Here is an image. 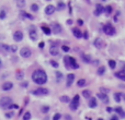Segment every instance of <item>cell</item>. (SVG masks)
Segmentation results:
<instances>
[{"label":"cell","mask_w":125,"mask_h":120,"mask_svg":"<svg viewBox=\"0 0 125 120\" xmlns=\"http://www.w3.org/2000/svg\"><path fill=\"white\" fill-rule=\"evenodd\" d=\"M74 80H75V74L74 73H69V74L67 75V83H66V85L70 86L71 84H72V82H74Z\"/></svg>","instance_id":"obj_14"},{"label":"cell","mask_w":125,"mask_h":120,"mask_svg":"<svg viewBox=\"0 0 125 120\" xmlns=\"http://www.w3.org/2000/svg\"><path fill=\"white\" fill-rule=\"evenodd\" d=\"M67 24H68V25L72 24V20H68V21H67Z\"/></svg>","instance_id":"obj_52"},{"label":"cell","mask_w":125,"mask_h":120,"mask_svg":"<svg viewBox=\"0 0 125 120\" xmlns=\"http://www.w3.org/2000/svg\"><path fill=\"white\" fill-rule=\"evenodd\" d=\"M98 98H100V99L102 100L103 103H108V102H109V97H108V95L102 94V93H99V94H98Z\"/></svg>","instance_id":"obj_19"},{"label":"cell","mask_w":125,"mask_h":120,"mask_svg":"<svg viewBox=\"0 0 125 120\" xmlns=\"http://www.w3.org/2000/svg\"><path fill=\"white\" fill-rule=\"evenodd\" d=\"M64 8H65V3L62 2V1H58V2H57V9H58L59 11H62Z\"/></svg>","instance_id":"obj_29"},{"label":"cell","mask_w":125,"mask_h":120,"mask_svg":"<svg viewBox=\"0 0 125 120\" xmlns=\"http://www.w3.org/2000/svg\"><path fill=\"white\" fill-rule=\"evenodd\" d=\"M0 67H1V60H0Z\"/></svg>","instance_id":"obj_57"},{"label":"cell","mask_w":125,"mask_h":120,"mask_svg":"<svg viewBox=\"0 0 125 120\" xmlns=\"http://www.w3.org/2000/svg\"><path fill=\"white\" fill-rule=\"evenodd\" d=\"M49 52H51V55H53V56H58V48H57L56 46H52L51 48H49Z\"/></svg>","instance_id":"obj_21"},{"label":"cell","mask_w":125,"mask_h":120,"mask_svg":"<svg viewBox=\"0 0 125 120\" xmlns=\"http://www.w3.org/2000/svg\"><path fill=\"white\" fill-rule=\"evenodd\" d=\"M83 37L88 38V32H85V33H83Z\"/></svg>","instance_id":"obj_50"},{"label":"cell","mask_w":125,"mask_h":120,"mask_svg":"<svg viewBox=\"0 0 125 120\" xmlns=\"http://www.w3.org/2000/svg\"><path fill=\"white\" fill-rule=\"evenodd\" d=\"M38 47H40V48H43V47H44V43H43V42H41V43L38 44Z\"/></svg>","instance_id":"obj_49"},{"label":"cell","mask_w":125,"mask_h":120,"mask_svg":"<svg viewBox=\"0 0 125 120\" xmlns=\"http://www.w3.org/2000/svg\"><path fill=\"white\" fill-rule=\"evenodd\" d=\"M0 50L3 52H10L11 50H10V46L7 45V44H0Z\"/></svg>","instance_id":"obj_17"},{"label":"cell","mask_w":125,"mask_h":120,"mask_svg":"<svg viewBox=\"0 0 125 120\" xmlns=\"http://www.w3.org/2000/svg\"><path fill=\"white\" fill-rule=\"evenodd\" d=\"M121 96H123V97H124V99H125V94H121Z\"/></svg>","instance_id":"obj_55"},{"label":"cell","mask_w":125,"mask_h":120,"mask_svg":"<svg viewBox=\"0 0 125 120\" xmlns=\"http://www.w3.org/2000/svg\"><path fill=\"white\" fill-rule=\"evenodd\" d=\"M82 95H83V97H86V98H90L91 97V92L89 91V90H85V91L82 92Z\"/></svg>","instance_id":"obj_28"},{"label":"cell","mask_w":125,"mask_h":120,"mask_svg":"<svg viewBox=\"0 0 125 120\" xmlns=\"http://www.w3.org/2000/svg\"><path fill=\"white\" fill-rule=\"evenodd\" d=\"M10 50H11L12 52H15L18 50V47L15 45H10Z\"/></svg>","instance_id":"obj_40"},{"label":"cell","mask_w":125,"mask_h":120,"mask_svg":"<svg viewBox=\"0 0 125 120\" xmlns=\"http://www.w3.org/2000/svg\"><path fill=\"white\" fill-rule=\"evenodd\" d=\"M78 24H79V25H82V24H83V21H82V20H78Z\"/></svg>","instance_id":"obj_51"},{"label":"cell","mask_w":125,"mask_h":120,"mask_svg":"<svg viewBox=\"0 0 125 120\" xmlns=\"http://www.w3.org/2000/svg\"><path fill=\"white\" fill-rule=\"evenodd\" d=\"M114 99L116 103H120L121 102V94L120 93H114Z\"/></svg>","instance_id":"obj_30"},{"label":"cell","mask_w":125,"mask_h":120,"mask_svg":"<svg viewBox=\"0 0 125 120\" xmlns=\"http://www.w3.org/2000/svg\"><path fill=\"white\" fill-rule=\"evenodd\" d=\"M31 10L32 11H34V12L38 11V6H37L36 3H33V4L31 6Z\"/></svg>","instance_id":"obj_37"},{"label":"cell","mask_w":125,"mask_h":120,"mask_svg":"<svg viewBox=\"0 0 125 120\" xmlns=\"http://www.w3.org/2000/svg\"><path fill=\"white\" fill-rule=\"evenodd\" d=\"M13 39L15 42H21L23 39V33L21 31H15L13 33Z\"/></svg>","instance_id":"obj_8"},{"label":"cell","mask_w":125,"mask_h":120,"mask_svg":"<svg viewBox=\"0 0 125 120\" xmlns=\"http://www.w3.org/2000/svg\"><path fill=\"white\" fill-rule=\"evenodd\" d=\"M23 77H24L23 72H18L17 74H15V77H17L19 81H22V80H23Z\"/></svg>","instance_id":"obj_32"},{"label":"cell","mask_w":125,"mask_h":120,"mask_svg":"<svg viewBox=\"0 0 125 120\" xmlns=\"http://www.w3.org/2000/svg\"><path fill=\"white\" fill-rule=\"evenodd\" d=\"M53 32H54V34H59L60 32H62V26H60V24L55 23L54 25H53Z\"/></svg>","instance_id":"obj_16"},{"label":"cell","mask_w":125,"mask_h":120,"mask_svg":"<svg viewBox=\"0 0 125 120\" xmlns=\"http://www.w3.org/2000/svg\"><path fill=\"white\" fill-rule=\"evenodd\" d=\"M17 6L20 7V8H23V7L25 6V1L24 0H20V1H17Z\"/></svg>","instance_id":"obj_35"},{"label":"cell","mask_w":125,"mask_h":120,"mask_svg":"<svg viewBox=\"0 0 125 120\" xmlns=\"http://www.w3.org/2000/svg\"><path fill=\"white\" fill-rule=\"evenodd\" d=\"M66 119H67V120H71V119H70V117H69L68 115H66Z\"/></svg>","instance_id":"obj_53"},{"label":"cell","mask_w":125,"mask_h":120,"mask_svg":"<svg viewBox=\"0 0 125 120\" xmlns=\"http://www.w3.org/2000/svg\"><path fill=\"white\" fill-rule=\"evenodd\" d=\"M81 58H82V60H83V61H85L86 63H90V61H91V58H90V56H89V55L82 54V55H81Z\"/></svg>","instance_id":"obj_24"},{"label":"cell","mask_w":125,"mask_h":120,"mask_svg":"<svg viewBox=\"0 0 125 120\" xmlns=\"http://www.w3.org/2000/svg\"><path fill=\"white\" fill-rule=\"evenodd\" d=\"M94 46H96V47H97V48H103V47H104L105 46V44H104V42H103L102 39H101V38H99L98 37L97 39L94 40Z\"/></svg>","instance_id":"obj_10"},{"label":"cell","mask_w":125,"mask_h":120,"mask_svg":"<svg viewBox=\"0 0 125 120\" xmlns=\"http://www.w3.org/2000/svg\"><path fill=\"white\" fill-rule=\"evenodd\" d=\"M42 31H43V33H44V34H46V35H49L52 33L51 29H49V27H47V26H42Z\"/></svg>","instance_id":"obj_25"},{"label":"cell","mask_w":125,"mask_h":120,"mask_svg":"<svg viewBox=\"0 0 125 120\" xmlns=\"http://www.w3.org/2000/svg\"><path fill=\"white\" fill-rule=\"evenodd\" d=\"M78 107H79V95H76V96L72 98V100H71L70 107H69V108H70L71 110H77Z\"/></svg>","instance_id":"obj_4"},{"label":"cell","mask_w":125,"mask_h":120,"mask_svg":"<svg viewBox=\"0 0 125 120\" xmlns=\"http://www.w3.org/2000/svg\"><path fill=\"white\" fill-rule=\"evenodd\" d=\"M105 72V67H100L99 69H98V74L99 75H103Z\"/></svg>","instance_id":"obj_31"},{"label":"cell","mask_w":125,"mask_h":120,"mask_svg":"<svg viewBox=\"0 0 125 120\" xmlns=\"http://www.w3.org/2000/svg\"><path fill=\"white\" fill-rule=\"evenodd\" d=\"M115 77L121 79L122 81H125V72L124 71H120V72H116L115 73Z\"/></svg>","instance_id":"obj_22"},{"label":"cell","mask_w":125,"mask_h":120,"mask_svg":"<svg viewBox=\"0 0 125 120\" xmlns=\"http://www.w3.org/2000/svg\"><path fill=\"white\" fill-rule=\"evenodd\" d=\"M121 117H122V118H125V111H124V112H123V114H122V115H121Z\"/></svg>","instance_id":"obj_54"},{"label":"cell","mask_w":125,"mask_h":120,"mask_svg":"<svg viewBox=\"0 0 125 120\" xmlns=\"http://www.w3.org/2000/svg\"><path fill=\"white\" fill-rule=\"evenodd\" d=\"M32 80L38 85H43V84H45L47 82V74L43 70H35L32 73Z\"/></svg>","instance_id":"obj_1"},{"label":"cell","mask_w":125,"mask_h":120,"mask_svg":"<svg viewBox=\"0 0 125 120\" xmlns=\"http://www.w3.org/2000/svg\"><path fill=\"white\" fill-rule=\"evenodd\" d=\"M11 104H12V98L11 97L6 96V97H2L1 99H0V107H1L2 109L9 108V107L11 106Z\"/></svg>","instance_id":"obj_2"},{"label":"cell","mask_w":125,"mask_h":120,"mask_svg":"<svg viewBox=\"0 0 125 120\" xmlns=\"http://www.w3.org/2000/svg\"><path fill=\"white\" fill-rule=\"evenodd\" d=\"M109 66H110V68L111 69H115V67H116V62H115L114 60H109Z\"/></svg>","instance_id":"obj_33"},{"label":"cell","mask_w":125,"mask_h":120,"mask_svg":"<svg viewBox=\"0 0 125 120\" xmlns=\"http://www.w3.org/2000/svg\"><path fill=\"white\" fill-rule=\"evenodd\" d=\"M69 64L71 66V68H74V69H78L79 68V64L77 63L76 59L72 57H69Z\"/></svg>","instance_id":"obj_15"},{"label":"cell","mask_w":125,"mask_h":120,"mask_svg":"<svg viewBox=\"0 0 125 120\" xmlns=\"http://www.w3.org/2000/svg\"><path fill=\"white\" fill-rule=\"evenodd\" d=\"M62 49L64 50L65 52H68L69 50H70V48H69L68 46H62Z\"/></svg>","instance_id":"obj_42"},{"label":"cell","mask_w":125,"mask_h":120,"mask_svg":"<svg viewBox=\"0 0 125 120\" xmlns=\"http://www.w3.org/2000/svg\"><path fill=\"white\" fill-rule=\"evenodd\" d=\"M48 90L47 89H43V87H40V89H36L34 91H32V94L33 95H40V96H43V95H47L48 94Z\"/></svg>","instance_id":"obj_5"},{"label":"cell","mask_w":125,"mask_h":120,"mask_svg":"<svg viewBox=\"0 0 125 120\" xmlns=\"http://www.w3.org/2000/svg\"><path fill=\"white\" fill-rule=\"evenodd\" d=\"M97 98L94 97H90L89 98V107H91V108H96L97 107Z\"/></svg>","instance_id":"obj_18"},{"label":"cell","mask_w":125,"mask_h":120,"mask_svg":"<svg viewBox=\"0 0 125 120\" xmlns=\"http://www.w3.org/2000/svg\"><path fill=\"white\" fill-rule=\"evenodd\" d=\"M60 117H62V115H60V114H56V115H54V118H53V120H59Z\"/></svg>","instance_id":"obj_45"},{"label":"cell","mask_w":125,"mask_h":120,"mask_svg":"<svg viewBox=\"0 0 125 120\" xmlns=\"http://www.w3.org/2000/svg\"><path fill=\"white\" fill-rule=\"evenodd\" d=\"M51 64L54 67V68H58V66H59V64H58L56 61H54V60H52V61H51Z\"/></svg>","instance_id":"obj_43"},{"label":"cell","mask_w":125,"mask_h":120,"mask_svg":"<svg viewBox=\"0 0 125 120\" xmlns=\"http://www.w3.org/2000/svg\"><path fill=\"white\" fill-rule=\"evenodd\" d=\"M103 32H104L106 35L109 36H112V35L115 34V29L113 27L111 23H106L104 26H103Z\"/></svg>","instance_id":"obj_3"},{"label":"cell","mask_w":125,"mask_h":120,"mask_svg":"<svg viewBox=\"0 0 125 120\" xmlns=\"http://www.w3.org/2000/svg\"><path fill=\"white\" fill-rule=\"evenodd\" d=\"M102 12H104V8L102 7L101 3H99V4H97V8H96V11H94V15H96V17H99Z\"/></svg>","instance_id":"obj_9"},{"label":"cell","mask_w":125,"mask_h":120,"mask_svg":"<svg viewBox=\"0 0 125 120\" xmlns=\"http://www.w3.org/2000/svg\"><path fill=\"white\" fill-rule=\"evenodd\" d=\"M60 102L62 103H69L70 102V99H69V97L68 96H66V95H62V96H60Z\"/></svg>","instance_id":"obj_26"},{"label":"cell","mask_w":125,"mask_h":120,"mask_svg":"<svg viewBox=\"0 0 125 120\" xmlns=\"http://www.w3.org/2000/svg\"><path fill=\"white\" fill-rule=\"evenodd\" d=\"M21 85L24 86V87H26V86L29 85V83H28V82H22V83H21Z\"/></svg>","instance_id":"obj_47"},{"label":"cell","mask_w":125,"mask_h":120,"mask_svg":"<svg viewBox=\"0 0 125 120\" xmlns=\"http://www.w3.org/2000/svg\"><path fill=\"white\" fill-rule=\"evenodd\" d=\"M0 19H1V20H5V19H6V11H5V10H1V11H0Z\"/></svg>","instance_id":"obj_39"},{"label":"cell","mask_w":125,"mask_h":120,"mask_svg":"<svg viewBox=\"0 0 125 120\" xmlns=\"http://www.w3.org/2000/svg\"><path fill=\"white\" fill-rule=\"evenodd\" d=\"M86 83H87V81H86L85 79H81V80L78 81V83H77V84H78V86H79V87H81V86H85L86 85Z\"/></svg>","instance_id":"obj_34"},{"label":"cell","mask_w":125,"mask_h":120,"mask_svg":"<svg viewBox=\"0 0 125 120\" xmlns=\"http://www.w3.org/2000/svg\"><path fill=\"white\" fill-rule=\"evenodd\" d=\"M98 120H103V119H102V118H99V119H98Z\"/></svg>","instance_id":"obj_56"},{"label":"cell","mask_w":125,"mask_h":120,"mask_svg":"<svg viewBox=\"0 0 125 120\" xmlns=\"http://www.w3.org/2000/svg\"><path fill=\"white\" fill-rule=\"evenodd\" d=\"M110 120H119V118H117V116H112V118Z\"/></svg>","instance_id":"obj_48"},{"label":"cell","mask_w":125,"mask_h":120,"mask_svg":"<svg viewBox=\"0 0 125 120\" xmlns=\"http://www.w3.org/2000/svg\"><path fill=\"white\" fill-rule=\"evenodd\" d=\"M31 119V112H25L24 116H23V120H30Z\"/></svg>","instance_id":"obj_36"},{"label":"cell","mask_w":125,"mask_h":120,"mask_svg":"<svg viewBox=\"0 0 125 120\" xmlns=\"http://www.w3.org/2000/svg\"><path fill=\"white\" fill-rule=\"evenodd\" d=\"M101 93H102V94H105V93H108V91L109 90H106V89H104V87H101Z\"/></svg>","instance_id":"obj_46"},{"label":"cell","mask_w":125,"mask_h":120,"mask_svg":"<svg viewBox=\"0 0 125 120\" xmlns=\"http://www.w3.org/2000/svg\"><path fill=\"white\" fill-rule=\"evenodd\" d=\"M72 33H74V35H75V37L76 38H81L82 37V34H81V32H80V30L79 29H72Z\"/></svg>","instance_id":"obj_20"},{"label":"cell","mask_w":125,"mask_h":120,"mask_svg":"<svg viewBox=\"0 0 125 120\" xmlns=\"http://www.w3.org/2000/svg\"><path fill=\"white\" fill-rule=\"evenodd\" d=\"M20 55L23 58H30L32 55V51H31V49L28 48V47H23L20 50Z\"/></svg>","instance_id":"obj_6"},{"label":"cell","mask_w":125,"mask_h":120,"mask_svg":"<svg viewBox=\"0 0 125 120\" xmlns=\"http://www.w3.org/2000/svg\"><path fill=\"white\" fill-rule=\"evenodd\" d=\"M29 35H30V37H31L32 40L37 39V32H36L34 26H31V27H30V30H29Z\"/></svg>","instance_id":"obj_7"},{"label":"cell","mask_w":125,"mask_h":120,"mask_svg":"<svg viewBox=\"0 0 125 120\" xmlns=\"http://www.w3.org/2000/svg\"><path fill=\"white\" fill-rule=\"evenodd\" d=\"M114 110H115V112H117V114H120V115H122L123 112H124V111H123V109L121 108V107H117V108H115Z\"/></svg>","instance_id":"obj_41"},{"label":"cell","mask_w":125,"mask_h":120,"mask_svg":"<svg viewBox=\"0 0 125 120\" xmlns=\"http://www.w3.org/2000/svg\"><path fill=\"white\" fill-rule=\"evenodd\" d=\"M55 10H56V8H55L54 6H52V4H48V6L45 8V13L47 15H51V14H53L55 12Z\"/></svg>","instance_id":"obj_12"},{"label":"cell","mask_w":125,"mask_h":120,"mask_svg":"<svg viewBox=\"0 0 125 120\" xmlns=\"http://www.w3.org/2000/svg\"><path fill=\"white\" fill-rule=\"evenodd\" d=\"M13 87V83L12 82H5L2 84V90L3 91H10Z\"/></svg>","instance_id":"obj_13"},{"label":"cell","mask_w":125,"mask_h":120,"mask_svg":"<svg viewBox=\"0 0 125 120\" xmlns=\"http://www.w3.org/2000/svg\"><path fill=\"white\" fill-rule=\"evenodd\" d=\"M62 77H64V75H62V72L57 71V72H56V82H57V83H60V82L62 81Z\"/></svg>","instance_id":"obj_23"},{"label":"cell","mask_w":125,"mask_h":120,"mask_svg":"<svg viewBox=\"0 0 125 120\" xmlns=\"http://www.w3.org/2000/svg\"><path fill=\"white\" fill-rule=\"evenodd\" d=\"M104 12H105V14L106 15H110L112 13V7L111 6H106L104 8Z\"/></svg>","instance_id":"obj_27"},{"label":"cell","mask_w":125,"mask_h":120,"mask_svg":"<svg viewBox=\"0 0 125 120\" xmlns=\"http://www.w3.org/2000/svg\"><path fill=\"white\" fill-rule=\"evenodd\" d=\"M41 110H42V112L46 114V112H48V111H49V107H48V106H43Z\"/></svg>","instance_id":"obj_38"},{"label":"cell","mask_w":125,"mask_h":120,"mask_svg":"<svg viewBox=\"0 0 125 120\" xmlns=\"http://www.w3.org/2000/svg\"><path fill=\"white\" fill-rule=\"evenodd\" d=\"M5 116H6V118H8V119H9V118H12V117H13V112H12V111L7 112Z\"/></svg>","instance_id":"obj_44"},{"label":"cell","mask_w":125,"mask_h":120,"mask_svg":"<svg viewBox=\"0 0 125 120\" xmlns=\"http://www.w3.org/2000/svg\"><path fill=\"white\" fill-rule=\"evenodd\" d=\"M19 17H20L21 19H29V20H33V19H34L30 13H28V12H25V11H20Z\"/></svg>","instance_id":"obj_11"}]
</instances>
